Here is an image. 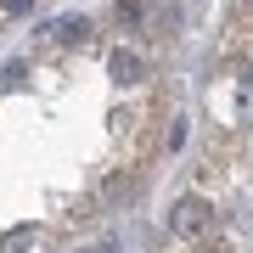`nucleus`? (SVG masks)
Wrapping results in <instances>:
<instances>
[{"label": "nucleus", "mask_w": 253, "mask_h": 253, "mask_svg": "<svg viewBox=\"0 0 253 253\" xmlns=\"http://www.w3.org/2000/svg\"><path fill=\"white\" fill-rule=\"evenodd\" d=\"M84 28H90V23H84V17H79V23H73V17H68V23H56V28H51V34H56V40H84Z\"/></svg>", "instance_id": "obj_2"}, {"label": "nucleus", "mask_w": 253, "mask_h": 253, "mask_svg": "<svg viewBox=\"0 0 253 253\" xmlns=\"http://www.w3.org/2000/svg\"><path fill=\"white\" fill-rule=\"evenodd\" d=\"M113 73H118V79H135V73H141V62H135V56H124V51H118V56H113Z\"/></svg>", "instance_id": "obj_3"}, {"label": "nucleus", "mask_w": 253, "mask_h": 253, "mask_svg": "<svg viewBox=\"0 0 253 253\" xmlns=\"http://www.w3.org/2000/svg\"><path fill=\"white\" fill-rule=\"evenodd\" d=\"M169 225H174V236H203L208 225H214V214H208V203H203V197H186L180 208H174Z\"/></svg>", "instance_id": "obj_1"}, {"label": "nucleus", "mask_w": 253, "mask_h": 253, "mask_svg": "<svg viewBox=\"0 0 253 253\" xmlns=\"http://www.w3.org/2000/svg\"><path fill=\"white\" fill-rule=\"evenodd\" d=\"M28 242H34V231H28V225H17V231L6 236V248H11V253H17V248H28Z\"/></svg>", "instance_id": "obj_4"}, {"label": "nucleus", "mask_w": 253, "mask_h": 253, "mask_svg": "<svg viewBox=\"0 0 253 253\" xmlns=\"http://www.w3.org/2000/svg\"><path fill=\"white\" fill-rule=\"evenodd\" d=\"M6 11H28V0H6Z\"/></svg>", "instance_id": "obj_5"}]
</instances>
